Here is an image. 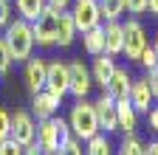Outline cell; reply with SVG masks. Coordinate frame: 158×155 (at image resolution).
Wrapping results in <instances>:
<instances>
[{
  "mask_svg": "<svg viewBox=\"0 0 158 155\" xmlns=\"http://www.w3.org/2000/svg\"><path fill=\"white\" fill-rule=\"evenodd\" d=\"M3 43L11 54V62H26L31 51H34V34H31V23L28 20H11L3 31Z\"/></svg>",
  "mask_w": 158,
  "mask_h": 155,
  "instance_id": "cell-1",
  "label": "cell"
},
{
  "mask_svg": "<svg viewBox=\"0 0 158 155\" xmlns=\"http://www.w3.org/2000/svg\"><path fill=\"white\" fill-rule=\"evenodd\" d=\"M68 127H71V135H76L79 141H88L90 135H96L99 133V121H96L93 102L76 99V104L71 107V116H68Z\"/></svg>",
  "mask_w": 158,
  "mask_h": 155,
  "instance_id": "cell-2",
  "label": "cell"
},
{
  "mask_svg": "<svg viewBox=\"0 0 158 155\" xmlns=\"http://www.w3.org/2000/svg\"><path fill=\"white\" fill-rule=\"evenodd\" d=\"M71 135V127H68V121H62V119H56V116H51V119H40V124H37V144L43 147L45 152H56L59 149V144H62L65 138Z\"/></svg>",
  "mask_w": 158,
  "mask_h": 155,
  "instance_id": "cell-3",
  "label": "cell"
},
{
  "mask_svg": "<svg viewBox=\"0 0 158 155\" xmlns=\"http://www.w3.org/2000/svg\"><path fill=\"white\" fill-rule=\"evenodd\" d=\"M56 23H59V11H56V9H51V6L45 3L43 14H40L37 20L31 23L34 45H40V48H51V45H54V40H56Z\"/></svg>",
  "mask_w": 158,
  "mask_h": 155,
  "instance_id": "cell-4",
  "label": "cell"
},
{
  "mask_svg": "<svg viewBox=\"0 0 158 155\" xmlns=\"http://www.w3.org/2000/svg\"><path fill=\"white\" fill-rule=\"evenodd\" d=\"M71 17L76 31H88L102 26V11H99V0H71Z\"/></svg>",
  "mask_w": 158,
  "mask_h": 155,
  "instance_id": "cell-5",
  "label": "cell"
},
{
  "mask_svg": "<svg viewBox=\"0 0 158 155\" xmlns=\"http://www.w3.org/2000/svg\"><path fill=\"white\" fill-rule=\"evenodd\" d=\"M9 138H14L20 147L34 144V138H37V121H34V116L28 110H17L11 116V133H9Z\"/></svg>",
  "mask_w": 158,
  "mask_h": 155,
  "instance_id": "cell-6",
  "label": "cell"
},
{
  "mask_svg": "<svg viewBox=\"0 0 158 155\" xmlns=\"http://www.w3.org/2000/svg\"><path fill=\"white\" fill-rule=\"evenodd\" d=\"M68 76H71L68 93H73L76 99H88V93H90V88H93L90 68H85L82 59H73V62H68Z\"/></svg>",
  "mask_w": 158,
  "mask_h": 155,
  "instance_id": "cell-7",
  "label": "cell"
},
{
  "mask_svg": "<svg viewBox=\"0 0 158 155\" xmlns=\"http://www.w3.org/2000/svg\"><path fill=\"white\" fill-rule=\"evenodd\" d=\"M147 45H150V43H147L144 26L138 23V20H127V23H124V51H122V54H127V59L138 62V56H141V51H144Z\"/></svg>",
  "mask_w": 158,
  "mask_h": 155,
  "instance_id": "cell-8",
  "label": "cell"
},
{
  "mask_svg": "<svg viewBox=\"0 0 158 155\" xmlns=\"http://www.w3.org/2000/svg\"><path fill=\"white\" fill-rule=\"evenodd\" d=\"M68 62H48V71H45V90H51L54 96H59V99H65L68 96Z\"/></svg>",
  "mask_w": 158,
  "mask_h": 155,
  "instance_id": "cell-9",
  "label": "cell"
},
{
  "mask_svg": "<svg viewBox=\"0 0 158 155\" xmlns=\"http://www.w3.org/2000/svg\"><path fill=\"white\" fill-rule=\"evenodd\" d=\"M93 110H96L99 130H105V133L118 130V121H116V99H113V96H107V93L102 90V96L93 102Z\"/></svg>",
  "mask_w": 158,
  "mask_h": 155,
  "instance_id": "cell-10",
  "label": "cell"
},
{
  "mask_svg": "<svg viewBox=\"0 0 158 155\" xmlns=\"http://www.w3.org/2000/svg\"><path fill=\"white\" fill-rule=\"evenodd\" d=\"M45 71H48V62L45 59H40V56H28L26 59V88L28 93H40V90H45Z\"/></svg>",
  "mask_w": 158,
  "mask_h": 155,
  "instance_id": "cell-11",
  "label": "cell"
},
{
  "mask_svg": "<svg viewBox=\"0 0 158 155\" xmlns=\"http://www.w3.org/2000/svg\"><path fill=\"white\" fill-rule=\"evenodd\" d=\"M130 85H133L130 71H127V68H113L110 79L105 82V88H102V90L118 102V99H127V96H130Z\"/></svg>",
  "mask_w": 158,
  "mask_h": 155,
  "instance_id": "cell-12",
  "label": "cell"
},
{
  "mask_svg": "<svg viewBox=\"0 0 158 155\" xmlns=\"http://www.w3.org/2000/svg\"><path fill=\"white\" fill-rule=\"evenodd\" d=\"M59 96H54L51 90H40L31 96V116H37V121L40 119H51V116H56L59 110Z\"/></svg>",
  "mask_w": 158,
  "mask_h": 155,
  "instance_id": "cell-13",
  "label": "cell"
},
{
  "mask_svg": "<svg viewBox=\"0 0 158 155\" xmlns=\"http://www.w3.org/2000/svg\"><path fill=\"white\" fill-rule=\"evenodd\" d=\"M130 104L135 107V113L138 116H147V110H150V104H152V90H150V82H147V76L144 79H133V85H130Z\"/></svg>",
  "mask_w": 158,
  "mask_h": 155,
  "instance_id": "cell-14",
  "label": "cell"
},
{
  "mask_svg": "<svg viewBox=\"0 0 158 155\" xmlns=\"http://www.w3.org/2000/svg\"><path fill=\"white\" fill-rule=\"evenodd\" d=\"M105 28V54L110 56H118L124 51V23H118V20H107Z\"/></svg>",
  "mask_w": 158,
  "mask_h": 155,
  "instance_id": "cell-15",
  "label": "cell"
},
{
  "mask_svg": "<svg viewBox=\"0 0 158 155\" xmlns=\"http://www.w3.org/2000/svg\"><path fill=\"white\" fill-rule=\"evenodd\" d=\"M76 26H73V17H71V11L65 9V11H59V23H56V40H54V45H59V48H68L73 40H76Z\"/></svg>",
  "mask_w": 158,
  "mask_h": 155,
  "instance_id": "cell-16",
  "label": "cell"
},
{
  "mask_svg": "<svg viewBox=\"0 0 158 155\" xmlns=\"http://www.w3.org/2000/svg\"><path fill=\"white\" fill-rule=\"evenodd\" d=\"M116 121H118V130L135 133V127H138V113L130 104V99H118L116 102Z\"/></svg>",
  "mask_w": 158,
  "mask_h": 155,
  "instance_id": "cell-17",
  "label": "cell"
},
{
  "mask_svg": "<svg viewBox=\"0 0 158 155\" xmlns=\"http://www.w3.org/2000/svg\"><path fill=\"white\" fill-rule=\"evenodd\" d=\"M113 68H116V56H110V54H105V51H102V54H96V56H93V68H90L93 82L105 88V82L110 79Z\"/></svg>",
  "mask_w": 158,
  "mask_h": 155,
  "instance_id": "cell-18",
  "label": "cell"
},
{
  "mask_svg": "<svg viewBox=\"0 0 158 155\" xmlns=\"http://www.w3.org/2000/svg\"><path fill=\"white\" fill-rule=\"evenodd\" d=\"M82 45H85V51H88L90 56L102 54V51H105V28H102V26H96V28L82 31Z\"/></svg>",
  "mask_w": 158,
  "mask_h": 155,
  "instance_id": "cell-19",
  "label": "cell"
},
{
  "mask_svg": "<svg viewBox=\"0 0 158 155\" xmlns=\"http://www.w3.org/2000/svg\"><path fill=\"white\" fill-rule=\"evenodd\" d=\"M14 3H17V14L28 23H34L45 9V0H14Z\"/></svg>",
  "mask_w": 158,
  "mask_h": 155,
  "instance_id": "cell-20",
  "label": "cell"
},
{
  "mask_svg": "<svg viewBox=\"0 0 158 155\" xmlns=\"http://www.w3.org/2000/svg\"><path fill=\"white\" fill-rule=\"evenodd\" d=\"M110 138L99 130L96 135H90V138L85 141V155H110Z\"/></svg>",
  "mask_w": 158,
  "mask_h": 155,
  "instance_id": "cell-21",
  "label": "cell"
},
{
  "mask_svg": "<svg viewBox=\"0 0 158 155\" xmlns=\"http://www.w3.org/2000/svg\"><path fill=\"white\" fill-rule=\"evenodd\" d=\"M99 11H102V20H118L127 11V3L124 0H99Z\"/></svg>",
  "mask_w": 158,
  "mask_h": 155,
  "instance_id": "cell-22",
  "label": "cell"
},
{
  "mask_svg": "<svg viewBox=\"0 0 158 155\" xmlns=\"http://www.w3.org/2000/svg\"><path fill=\"white\" fill-rule=\"evenodd\" d=\"M141 152H144V144L138 141V135L135 133H127L124 141H122V147H118V155H141Z\"/></svg>",
  "mask_w": 158,
  "mask_h": 155,
  "instance_id": "cell-23",
  "label": "cell"
},
{
  "mask_svg": "<svg viewBox=\"0 0 158 155\" xmlns=\"http://www.w3.org/2000/svg\"><path fill=\"white\" fill-rule=\"evenodd\" d=\"M54 155H85V149H82V141H79L76 135H68Z\"/></svg>",
  "mask_w": 158,
  "mask_h": 155,
  "instance_id": "cell-24",
  "label": "cell"
},
{
  "mask_svg": "<svg viewBox=\"0 0 158 155\" xmlns=\"http://www.w3.org/2000/svg\"><path fill=\"white\" fill-rule=\"evenodd\" d=\"M23 149L14 138H0V155H23Z\"/></svg>",
  "mask_w": 158,
  "mask_h": 155,
  "instance_id": "cell-25",
  "label": "cell"
},
{
  "mask_svg": "<svg viewBox=\"0 0 158 155\" xmlns=\"http://www.w3.org/2000/svg\"><path fill=\"white\" fill-rule=\"evenodd\" d=\"M138 62H141L147 71H152L155 65H158V56H155V51H152V45H147L144 51H141V56H138Z\"/></svg>",
  "mask_w": 158,
  "mask_h": 155,
  "instance_id": "cell-26",
  "label": "cell"
},
{
  "mask_svg": "<svg viewBox=\"0 0 158 155\" xmlns=\"http://www.w3.org/2000/svg\"><path fill=\"white\" fill-rule=\"evenodd\" d=\"M9 68H11V54H9L6 43H3V37H0V76L9 73Z\"/></svg>",
  "mask_w": 158,
  "mask_h": 155,
  "instance_id": "cell-27",
  "label": "cell"
},
{
  "mask_svg": "<svg viewBox=\"0 0 158 155\" xmlns=\"http://www.w3.org/2000/svg\"><path fill=\"white\" fill-rule=\"evenodd\" d=\"M9 133H11V116L6 107H0V138H9Z\"/></svg>",
  "mask_w": 158,
  "mask_h": 155,
  "instance_id": "cell-28",
  "label": "cell"
},
{
  "mask_svg": "<svg viewBox=\"0 0 158 155\" xmlns=\"http://www.w3.org/2000/svg\"><path fill=\"white\" fill-rule=\"evenodd\" d=\"M11 23V6L9 0H0V28H6Z\"/></svg>",
  "mask_w": 158,
  "mask_h": 155,
  "instance_id": "cell-29",
  "label": "cell"
},
{
  "mask_svg": "<svg viewBox=\"0 0 158 155\" xmlns=\"http://www.w3.org/2000/svg\"><path fill=\"white\" fill-rule=\"evenodd\" d=\"M130 14H144L147 11V0H124Z\"/></svg>",
  "mask_w": 158,
  "mask_h": 155,
  "instance_id": "cell-30",
  "label": "cell"
},
{
  "mask_svg": "<svg viewBox=\"0 0 158 155\" xmlns=\"http://www.w3.org/2000/svg\"><path fill=\"white\" fill-rule=\"evenodd\" d=\"M147 82H150V90H152V99H158V65L152 71H147Z\"/></svg>",
  "mask_w": 158,
  "mask_h": 155,
  "instance_id": "cell-31",
  "label": "cell"
},
{
  "mask_svg": "<svg viewBox=\"0 0 158 155\" xmlns=\"http://www.w3.org/2000/svg\"><path fill=\"white\" fill-rule=\"evenodd\" d=\"M147 124H150V130L158 133V107H150L147 110Z\"/></svg>",
  "mask_w": 158,
  "mask_h": 155,
  "instance_id": "cell-32",
  "label": "cell"
},
{
  "mask_svg": "<svg viewBox=\"0 0 158 155\" xmlns=\"http://www.w3.org/2000/svg\"><path fill=\"white\" fill-rule=\"evenodd\" d=\"M23 155H51V152H45L43 147H40V144L34 141V144H28V147L23 149Z\"/></svg>",
  "mask_w": 158,
  "mask_h": 155,
  "instance_id": "cell-33",
  "label": "cell"
},
{
  "mask_svg": "<svg viewBox=\"0 0 158 155\" xmlns=\"http://www.w3.org/2000/svg\"><path fill=\"white\" fill-rule=\"evenodd\" d=\"M45 3H48L51 9H56V11H65V9H71V0H45Z\"/></svg>",
  "mask_w": 158,
  "mask_h": 155,
  "instance_id": "cell-34",
  "label": "cell"
},
{
  "mask_svg": "<svg viewBox=\"0 0 158 155\" xmlns=\"http://www.w3.org/2000/svg\"><path fill=\"white\" fill-rule=\"evenodd\" d=\"M141 155H158V141H150V144H144V152Z\"/></svg>",
  "mask_w": 158,
  "mask_h": 155,
  "instance_id": "cell-35",
  "label": "cell"
},
{
  "mask_svg": "<svg viewBox=\"0 0 158 155\" xmlns=\"http://www.w3.org/2000/svg\"><path fill=\"white\" fill-rule=\"evenodd\" d=\"M147 11H152V14H158V0H147Z\"/></svg>",
  "mask_w": 158,
  "mask_h": 155,
  "instance_id": "cell-36",
  "label": "cell"
},
{
  "mask_svg": "<svg viewBox=\"0 0 158 155\" xmlns=\"http://www.w3.org/2000/svg\"><path fill=\"white\" fill-rule=\"evenodd\" d=\"M152 51H155V56H158V34H155V43H152Z\"/></svg>",
  "mask_w": 158,
  "mask_h": 155,
  "instance_id": "cell-37",
  "label": "cell"
}]
</instances>
